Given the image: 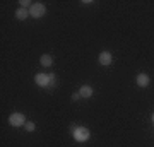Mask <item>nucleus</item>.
Instances as JSON below:
<instances>
[{
    "label": "nucleus",
    "mask_w": 154,
    "mask_h": 147,
    "mask_svg": "<svg viewBox=\"0 0 154 147\" xmlns=\"http://www.w3.org/2000/svg\"><path fill=\"white\" fill-rule=\"evenodd\" d=\"M34 82H36V86L39 87H53L57 84V75L55 74H36L34 75Z\"/></svg>",
    "instance_id": "nucleus-1"
},
{
    "label": "nucleus",
    "mask_w": 154,
    "mask_h": 147,
    "mask_svg": "<svg viewBox=\"0 0 154 147\" xmlns=\"http://www.w3.org/2000/svg\"><path fill=\"white\" fill-rule=\"evenodd\" d=\"M72 137H74L75 142H88L89 137H91V132H89L88 127L77 125V127H72Z\"/></svg>",
    "instance_id": "nucleus-2"
},
{
    "label": "nucleus",
    "mask_w": 154,
    "mask_h": 147,
    "mask_svg": "<svg viewBox=\"0 0 154 147\" xmlns=\"http://www.w3.org/2000/svg\"><path fill=\"white\" fill-rule=\"evenodd\" d=\"M45 14H46V5H45L43 2H34L33 7L29 9V16L33 17V19H41Z\"/></svg>",
    "instance_id": "nucleus-3"
},
{
    "label": "nucleus",
    "mask_w": 154,
    "mask_h": 147,
    "mask_svg": "<svg viewBox=\"0 0 154 147\" xmlns=\"http://www.w3.org/2000/svg\"><path fill=\"white\" fill-rule=\"evenodd\" d=\"M26 116L22 113H19V111H16V113H12L11 116H9V125L11 127H16V128H19V127H24L26 125Z\"/></svg>",
    "instance_id": "nucleus-4"
},
{
    "label": "nucleus",
    "mask_w": 154,
    "mask_h": 147,
    "mask_svg": "<svg viewBox=\"0 0 154 147\" xmlns=\"http://www.w3.org/2000/svg\"><path fill=\"white\" fill-rule=\"evenodd\" d=\"M98 62H99V65H103V67H108L113 63V55L110 53V51H101L98 57Z\"/></svg>",
    "instance_id": "nucleus-5"
},
{
    "label": "nucleus",
    "mask_w": 154,
    "mask_h": 147,
    "mask_svg": "<svg viewBox=\"0 0 154 147\" xmlns=\"http://www.w3.org/2000/svg\"><path fill=\"white\" fill-rule=\"evenodd\" d=\"M135 82H137L139 87H147L149 82H151V79H149L147 74H139V75L135 77Z\"/></svg>",
    "instance_id": "nucleus-6"
},
{
    "label": "nucleus",
    "mask_w": 154,
    "mask_h": 147,
    "mask_svg": "<svg viewBox=\"0 0 154 147\" xmlns=\"http://www.w3.org/2000/svg\"><path fill=\"white\" fill-rule=\"evenodd\" d=\"M79 94H81V98H91L94 94L93 87L88 86V84H84V86H81V89H79Z\"/></svg>",
    "instance_id": "nucleus-7"
},
{
    "label": "nucleus",
    "mask_w": 154,
    "mask_h": 147,
    "mask_svg": "<svg viewBox=\"0 0 154 147\" xmlns=\"http://www.w3.org/2000/svg\"><path fill=\"white\" fill-rule=\"evenodd\" d=\"M28 17H29V11H28V9L19 7V9L16 11V19H17V21H26Z\"/></svg>",
    "instance_id": "nucleus-8"
},
{
    "label": "nucleus",
    "mask_w": 154,
    "mask_h": 147,
    "mask_svg": "<svg viewBox=\"0 0 154 147\" xmlns=\"http://www.w3.org/2000/svg\"><path fill=\"white\" fill-rule=\"evenodd\" d=\"M39 63H41L43 67H51V65H53V57H51V55H46V53L41 55Z\"/></svg>",
    "instance_id": "nucleus-9"
},
{
    "label": "nucleus",
    "mask_w": 154,
    "mask_h": 147,
    "mask_svg": "<svg viewBox=\"0 0 154 147\" xmlns=\"http://www.w3.org/2000/svg\"><path fill=\"white\" fill-rule=\"evenodd\" d=\"M24 128L29 132V133H33L34 130H36V125H34L33 121H26V125H24Z\"/></svg>",
    "instance_id": "nucleus-10"
},
{
    "label": "nucleus",
    "mask_w": 154,
    "mask_h": 147,
    "mask_svg": "<svg viewBox=\"0 0 154 147\" xmlns=\"http://www.w3.org/2000/svg\"><path fill=\"white\" fill-rule=\"evenodd\" d=\"M19 5L22 7V9H31V7H33V4H31V0H21V2H19Z\"/></svg>",
    "instance_id": "nucleus-11"
},
{
    "label": "nucleus",
    "mask_w": 154,
    "mask_h": 147,
    "mask_svg": "<svg viewBox=\"0 0 154 147\" xmlns=\"http://www.w3.org/2000/svg\"><path fill=\"white\" fill-rule=\"evenodd\" d=\"M81 98V94L79 93H75V94H72V101H77V99Z\"/></svg>",
    "instance_id": "nucleus-12"
},
{
    "label": "nucleus",
    "mask_w": 154,
    "mask_h": 147,
    "mask_svg": "<svg viewBox=\"0 0 154 147\" xmlns=\"http://www.w3.org/2000/svg\"><path fill=\"white\" fill-rule=\"evenodd\" d=\"M152 123H154V113H152Z\"/></svg>",
    "instance_id": "nucleus-13"
}]
</instances>
